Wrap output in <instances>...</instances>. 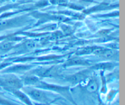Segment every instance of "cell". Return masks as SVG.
Returning <instances> with one entry per match:
<instances>
[{"label": "cell", "mask_w": 125, "mask_h": 105, "mask_svg": "<svg viewBox=\"0 0 125 105\" xmlns=\"http://www.w3.org/2000/svg\"><path fill=\"white\" fill-rule=\"evenodd\" d=\"M68 0H57V4L61 6H67L68 4Z\"/></svg>", "instance_id": "d6986e66"}, {"label": "cell", "mask_w": 125, "mask_h": 105, "mask_svg": "<svg viewBox=\"0 0 125 105\" xmlns=\"http://www.w3.org/2000/svg\"><path fill=\"white\" fill-rule=\"evenodd\" d=\"M0 105H20L0 96Z\"/></svg>", "instance_id": "e0dca14e"}, {"label": "cell", "mask_w": 125, "mask_h": 105, "mask_svg": "<svg viewBox=\"0 0 125 105\" xmlns=\"http://www.w3.org/2000/svg\"><path fill=\"white\" fill-rule=\"evenodd\" d=\"M89 63L86 60L82 59L79 57L72 59L68 60L66 63L65 64V67H70V66H75V65H89Z\"/></svg>", "instance_id": "8fae6325"}, {"label": "cell", "mask_w": 125, "mask_h": 105, "mask_svg": "<svg viewBox=\"0 0 125 105\" xmlns=\"http://www.w3.org/2000/svg\"><path fill=\"white\" fill-rule=\"evenodd\" d=\"M25 46L29 50H33L35 48H36L37 45L35 42L32 41V40H29L25 43Z\"/></svg>", "instance_id": "ac0fdd59"}, {"label": "cell", "mask_w": 125, "mask_h": 105, "mask_svg": "<svg viewBox=\"0 0 125 105\" xmlns=\"http://www.w3.org/2000/svg\"><path fill=\"white\" fill-rule=\"evenodd\" d=\"M13 43L10 41L4 42L0 43V51H7L11 50L13 48Z\"/></svg>", "instance_id": "4fadbf2b"}, {"label": "cell", "mask_w": 125, "mask_h": 105, "mask_svg": "<svg viewBox=\"0 0 125 105\" xmlns=\"http://www.w3.org/2000/svg\"><path fill=\"white\" fill-rule=\"evenodd\" d=\"M91 77V76H90ZM99 87L98 81L95 77H91L87 82L85 85V90L90 93H95L98 90Z\"/></svg>", "instance_id": "30bf717a"}, {"label": "cell", "mask_w": 125, "mask_h": 105, "mask_svg": "<svg viewBox=\"0 0 125 105\" xmlns=\"http://www.w3.org/2000/svg\"><path fill=\"white\" fill-rule=\"evenodd\" d=\"M32 20V18L28 14L21 15L10 18L0 19V31L23 26L31 23Z\"/></svg>", "instance_id": "6da1fadb"}, {"label": "cell", "mask_w": 125, "mask_h": 105, "mask_svg": "<svg viewBox=\"0 0 125 105\" xmlns=\"http://www.w3.org/2000/svg\"><path fill=\"white\" fill-rule=\"evenodd\" d=\"M93 52L95 55L107 59L113 58L115 56L116 54V52L115 51L109 50V49L101 48H96L95 50H93Z\"/></svg>", "instance_id": "9c48e42d"}, {"label": "cell", "mask_w": 125, "mask_h": 105, "mask_svg": "<svg viewBox=\"0 0 125 105\" xmlns=\"http://www.w3.org/2000/svg\"><path fill=\"white\" fill-rule=\"evenodd\" d=\"M21 80L23 85L24 86L35 87L39 83L40 79L37 76L34 74H30L22 78Z\"/></svg>", "instance_id": "52a82bcc"}, {"label": "cell", "mask_w": 125, "mask_h": 105, "mask_svg": "<svg viewBox=\"0 0 125 105\" xmlns=\"http://www.w3.org/2000/svg\"><path fill=\"white\" fill-rule=\"evenodd\" d=\"M118 90H112L110 91V92L109 93V94L107 95V101L109 102H111L112 100L114 99V98L116 96L117 94L118 93Z\"/></svg>", "instance_id": "2e32d148"}, {"label": "cell", "mask_w": 125, "mask_h": 105, "mask_svg": "<svg viewBox=\"0 0 125 105\" xmlns=\"http://www.w3.org/2000/svg\"><path fill=\"white\" fill-rule=\"evenodd\" d=\"M101 79H102V87L101 89V92L103 94H106L107 92V87H106V77L104 76L103 73H101Z\"/></svg>", "instance_id": "9a60e30c"}, {"label": "cell", "mask_w": 125, "mask_h": 105, "mask_svg": "<svg viewBox=\"0 0 125 105\" xmlns=\"http://www.w3.org/2000/svg\"><path fill=\"white\" fill-rule=\"evenodd\" d=\"M35 87L39 88V89H43L45 90H50V91H53L55 92H57L58 94H61L62 96H65L67 99H68L70 101L73 103V104H75L73 101V98L72 97V95L70 93V89L67 86H61L59 85H55V84H49V83H45L40 80L37 84L35 86Z\"/></svg>", "instance_id": "277c9868"}, {"label": "cell", "mask_w": 125, "mask_h": 105, "mask_svg": "<svg viewBox=\"0 0 125 105\" xmlns=\"http://www.w3.org/2000/svg\"><path fill=\"white\" fill-rule=\"evenodd\" d=\"M19 6V4L17 3H13V4H7L6 6H4L2 7H0V13L2 12H6V11L8 10L12 9H14L17 7Z\"/></svg>", "instance_id": "5bb4252c"}, {"label": "cell", "mask_w": 125, "mask_h": 105, "mask_svg": "<svg viewBox=\"0 0 125 105\" xmlns=\"http://www.w3.org/2000/svg\"><path fill=\"white\" fill-rule=\"evenodd\" d=\"M92 70L85 69L80 71L73 74H70L65 77V80L69 83L72 85H75L76 84L81 83L89 79L92 74Z\"/></svg>", "instance_id": "5b68a950"}, {"label": "cell", "mask_w": 125, "mask_h": 105, "mask_svg": "<svg viewBox=\"0 0 125 105\" xmlns=\"http://www.w3.org/2000/svg\"><path fill=\"white\" fill-rule=\"evenodd\" d=\"M48 105H51V104L49 103V104H48Z\"/></svg>", "instance_id": "44dd1931"}, {"label": "cell", "mask_w": 125, "mask_h": 105, "mask_svg": "<svg viewBox=\"0 0 125 105\" xmlns=\"http://www.w3.org/2000/svg\"><path fill=\"white\" fill-rule=\"evenodd\" d=\"M21 89L29 96L31 100L36 102L48 105L51 101L49 95L45 90L32 86H23Z\"/></svg>", "instance_id": "7a4b0ae2"}, {"label": "cell", "mask_w": 125, "mask_h": 105, "mask_svg": "<svg viewBox=\"0 0 125 105\" xmlns=\"http://www.w3.org/2000/svg\"><path fill=\"white\" fill-rule=\"evenodd\" d=\"M0 85L7 90L21 89L24 86L21 79L13 73H7L0 77Z\"/></svg>", "instance_id": "3957f363"}, {"label": "cell", "mask_w": 125, "mask_h": 105, "mask_svg": "<svg viewBox=\"0 0 125 105\" xmlns=\"http://www.w3.org/2000/svg\"><path fill=\"white\" fill-rule=\"evenodd\" d=\"M8 91L12 93L13 95H15L17 98L19 99L24 105H34L32 101L29 98V96L21 89H11V90H8Z\"/></svg>", "instance_id": "8992f818"}, {"label": "cell", "mask_w": 125, "mask_h": 105, "mask_svg": "<svg viewBox=\"0 0 125 105\" xmlns=\"http://www.w3.org/2000/svg\"><path fill=\"white\" fill-rule=\"evenodd\" d=\"M98 105H107L106 103H103V101H101V100H99V103L98 104Z\"/></svg>", "instance_id": "ffe728a7"}, {"label": "cell", "mask_w": 125, "mask_h": 105, "mask_svg": "<svg viewBox=\"0 0 125 105\" xmlns=\"http://www.w3.org/2000/svg\"><path fill=\"white\" fill-rule=\"evenodd\" d=\"M111 7V6L108 5L107 4H101L99 5V6H95V7H93L92 8L89 9L87 10H85V13H90L91 12H95V11L97 10H104L106 9H110Z\"/></svg>", "instance_id": "7c38bea8"}, {"label": "cell", "mask_w": 125, "mask_h": 105, "mask_svg": "<svg viewBox=\"0 0 125 105\" xmlns=\"http://www.w3.org/2000/svg\"><path fill=\"white\" fill-rule=\"evenodd\" d=\"M31 65H18L12 66L4 71V73H20L26 72L32 68Z\"/></svg>", "instance_id": "ba28073f"}]
</instances>
